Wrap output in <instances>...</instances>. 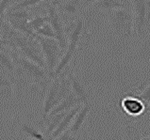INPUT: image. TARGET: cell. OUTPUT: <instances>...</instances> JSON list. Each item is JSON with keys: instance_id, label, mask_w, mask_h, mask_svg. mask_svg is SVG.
Wrapping results in <instances>:
<instances>
[{"instance_id": "26", "label": "cell", "mask_w": 150, "mask_h": 140, "mask_svg": "<svg viewBox=\"0 0 150 140\" xmlns=\"http://www.w3.org/2000/svg\"><path fill=\"white\" fill-rule=\"evenodd\" d=\"M67 1H69V0H50L49 3L51 5H53L55 7H58L59 5H62V4L65 3Z\"/></svg>"}, {"instance_id": "16", "label": "cell", "mask_w": 150, "mask_h": 140, "mask_svg": "<svg viewBox=\"0 0 150 140\" xmlns=\"http://www.w3.org/2000/svg\"><path fill=\"white\" fill-rule=\"evenodd\" d=\"M68 111L56 114V115H54V116H49L45 118V121H42V122H45V124H46V131H45V134L46 137L48 138L51 135V134H52L56 130V128L59 126V122H61V120L63 118V117L65 116V114Z\"/></svg>"}, {"instance_id": "3", "label": "cell", "mask_w": 150, "mask_h": 140, "mask_svg": "<svg viewBox=\"0 0 150 140\" xmlns=\"http://www.w3.org/2000/svg\"><path fill=\"white\" fill-rule=\"evenodd\" d=\"M70 91H71V87H70L69 76H63L62 74L59 77L51 80L45 98L44 106H42V121H45V118H47L48 114L51 112V110L57 106L69 94Z\"/></svg>"}, {"instance_id": "24", "label": "cell", "mask_w": 150, "mask_h": 140, "mask_svg": "<svg viewBox=\"0 0 150 140\" xmlns=\"http://www.w3.org/2000/svg\"><path fill=\"white\" fill-rule=\"evenodd\" d=\"M54 140H80L79 136H75L73 135L69 130H66L65 132H63L62 134H59L57 138H55Z\"/></svg>"}, {"instance_id": "30", "label": "cell", "mask_w": 150, "mask_h": 140, "mask_svg": "<svg viewBox=\"0 0 150 140\" xmlns=\"http://www.w3.org/2000/svg\"><path fill=\"white\" fill-rule=\"evenodd\" d=\"M2 41V31H1V28H0V42Z\"/></svg>"}, {"instance_id": "19", "label": "cell", "mask_w": 150, "mask_h": 140, "mask_svg": "<svg viewBox=\"0 0 150 140\" xmlns=\"http://www.w3.org/2000/svg\"><path fill=\"white\" fill-rule=\"evenodd\" d=\"M48 22H49L48 14L47 15H37L35 17H33V18L28 22V24L30 25V27L36 32L38 29L41 28L45 24L48 23Z\"/></svg>"}, {"instance_id": "5", "label": "cell", "mask_w": 150, "mask_h": 140, "mask_svg": "<svg viewBox=\"0 0 150 140\" xmlns=\"http://www.w3.org/2000/svg\"><path fill=\"white\" fill-rule=\"evenodd\" d=\"M35 39L39 42L46 63V67H47V71L51 74L61 59V54L62 51L59 47L58 41L54 38H46L36 34Z\"/></svg>"}, {"instance_id": "4", "label": "cell", "mask_w": 150, "mask_h": 140, "mask_svg": "<svg viewBox=\"0 0 150 140\" xmlns=\"http://www.w3.org/2000/svg\"><path fill=\"white\" fill-rule=\"evenodd\" d=\"M134 17V31L142 40L150 33V0H131Z\"/></svg>"}, {"instance_id": "2", "label": "cell", "mask_w": 150, "mask_h": 140, "mask_svg": "<svg viewBox=\"0 0 150 140\" xmlns=\"http://www.w3.org/2000/svg\"><path fill=\"white\" fill-rule=\"evenodd\" d=\"M11 56L16 66L17 75L23 76L34 84L45 88L51 82L49 71L30 59L20 55L15 50H10Z\"/></svg>"}, {"instance_id": "11", "label": "cell", "mask_w": 150, "mask_h": 140, "mask_svg": "<svg viewBox=\"0 0 150 140\" xmlns=\"http://www.w3.org/2000/svg\"><path fill=\"white\" fill-rule=\"evenodd\" d=\"M0 71H4L11 76L17 75L16 66L12 59L10 50L0 44Z\"/></svg>"}, {"instance_id": "1", "label": "cell", "mask_w": 150, "mask_h": 140, "mask_svg": "<svg viewBox=\"0 0 150 140\" xmlns=\"http://www.w3.org/2000/svg\"><path fill=\"white\" fill-rule=\"evenodd\" d=\"M109 28L113 38L121 44H129L134 40V17L131 7L105 11Z\"/></svg>"}, {"instance_id": "20", "label": "cell", "mask_w": 150, "mask_h": 140, "mask_svg": "<svg viewBox=\"0 0 150 140\" xmlns=\"http://www.w3.org/2000/svg\"><path fill=\"white\" fill-rule=\"evenodd\" d=\"M11 77V76L10 74L0 71V88L8 90H12V88H14L15 85Z\"/></svg>"}, {"instance_id": "21", "label": "cell", "mask_w": 150, "mask_h": 140, "mask_svg": "<svg viewBox=\"0 0 150 140\" xmlns=\"http://www.w3.org/2000/svg\"><path fill=\"white\" fill-rule=\"evenodd\" d=\"M36 34L39 36H42V37H46V38H54L56 39V34L54 29L51 27V24L48 23L45 24L41 28H39L36 31Z\"/></svg>"}, {"instance_id": "18", "label": "cell", "mask_w": 150, "mask_h": 140, "mask_svg": "<svg viewBox=\"0 0 150 140\" xmlns=\"http://www.w3.org/2000/svg\"><path fill=\"white\" fill-rule=\"evenodd\" d=\"M5 17H11V18L19 19V20H27L30 21L33 17L31 15V12L28 11L25 8L22 10H7Z\"/></svg>"}, {"instance_id": "10", "label": "cell", "mask_w": 150, "mask_h": 140, "mask_svg": "<svg viewBox=\"0 0 150 140\" xmlns=\"http://www.w3.org/2000/svg\"><path fill=\"white\" fill-rule=\"evenodd\" d=\"M82 105H83L82 104H79V105H76V107L69 110V111L65 114V116L63 117L62 120H61V122H59V126L56 128V130L54 131V132L51 134V135L48 137V139L54 140L55 138H57L59 134H62L63 132H65L66 130L69 129V127H70V125L72 123L73 120H74V118L76 117V115L80 110V108L82 107Z\"/></svg>"}, {"instance_id": "6", "label": "cell", "mask_w": 150, "mask_h": 140, "mask_svg": "<svg viewBox=\"0 0 150 140\" xmlns=\"http://www.w3.org/2000/svg\"><path fill=\"white\" fill-rule=\"evenodd\" d=\"M46 8H47V13L49 17V24L54 29L56 34V40L58 41L59 47L62 51H65L68 45V39L66 37V28L64 27L61 16L59 14V10L55 6L51 5L50 3L46 4Z\"/></svg>"}, {"instance_id": "25", "label": "cell", "mask_w": 150, "mask_h": 140, "mask_svg": "<svg viewBox=\"0 0 150 140\" xmlns=\"http://www.w3.org/2000/svg\"><path fill=\"white\" fill-rule=\"evenodd\" d=\"M11 0H0V19L5 17L7 8L10 6Z\"/></svg>"}, {"instance_id": "27", "label": "cell", "mask_w": 150, "mask_h": 140, "mask_svg": "<svg viewBox=\"0 0 150 140\" xmlns=\"http://www.w3.org/2000/svg\"><path fill=\"white\" fill-rule=\"evenodd\" d=\"M83 1V5H84V8L85 7H90L92 6L93 3L98 1V0H82Z\"/></svg>"}, {"instance_id": "12", "label": "cell", "mask_w": 150, "mask_h": 140, "mask_svg": "<svg viewBox=\"0 0 150 140\" xmlns=\"http://www.w3.org/2000/svg\"><path fill=\"white\" fill-rule=\"evenodd\" d=\"M81 104H82L81 103V101L74 94V92H72V90H71L69 94H68L65 98H64L61 103L57 105V106L51 110V112L48 114L47 117L54 116V115H56V114H59V113H62V112L69 111V110H71L72 108H74L76 106V105Z\"/></svg>"}, {"instance_id": "28", "label": "cell", "mask_w": 150, "mask_h": 140, "mask_svg": "<svg viewBox=\"0 0 150 140\" xmlns=\"http://www.w3.org/2000/svg\"><path fill=\"white\" fill-rule=\"evenodd\" d=\"M121 2H123L124 4H126L127 6H130L131 7V0H120Z\"/></svg>"}, {"instance_id": "9", "label": "cell", "mask_w": 150, "mask_h": 140, "mask_svg": "<svg viewBox=\"0 0 150 140\" xmlns=\"http://www.w3.org/2000/svg\"><path fill=\"white\" fill-rule=\"evenodd\" d=\"M68 76H69L70 79V87L72 92H74V94L81 101V103L83 104L91 103V97H90L87 88L84 86L82 81L78 76H76L73 74H70Z\"/></svg>"}, {"instance_id": "14", "label": "cell", "mask_w": 150, "mask_h": 140, "mask_svg": "<svg viewBox=\"0 0 150 140\" xmlns=\"http://www.w3.org/2000/svg\"><path fill=\"white\" fill-rule=\"evenodd\" d=\"M130 6H127L124 4L120 0H98L95 2L92 6H90V8L93 10H104L108 11L111 10H116V8H128Z\"/></svg>"}, {"instance_id": "29", "label": "cell", "mask_w": 150, "mask_h": 140, "mask_svg": "<svg viewBox=\"0 0 150 140\" xmlns=\"http://www.w3.org/2000/svg\"><path fill=\"white\" fill-rule=\"evenodd\" d=\"M141 140H150V134L148 135V136H146V137H144V138H142Z\"/></svg>"}, {"instance_id": "23", "label": "cell", "mask_w": 150, "mask_h": 140, "mask_svg": "<svg viewBox=\"0 0 150 140\" xmlns=\"http://www.w3.org/2000/svg\"><path fill=\"white\" fill-rule=\"evenodd\" d=\"M138 96L144 102V103L150 104V83L144 88L142 92L139 93Z\"/></svg>"}, {"instance_id": "32", "label": "cell", "mask_w": 150, "mask_h": 140, "mask_svg": "<svg viewBox=\"0 0 150 140\" xmlns=\"http://www.w3.org/2000/svg\"><path fill=\"white\" fill-rule=\"evenodd\" d=\"M48 140H50V139H48Z\"/></svg>"}, {"instance_id": "8", "label": "cell", "mask_w": 150, "mask_h": 140, "mask_svg": "<svg viewBox=\"0 0 150 140\" xmlns=\"http://www.w3.org/2000/svg\"><path fill=\"white\" fill-rule=\"evenodd\" d=\"M93 107V104L91 103L85 104L82 105V107L80 108V110L78 112V114L76 115V117L73 120L72 123L69 127V132L75 135V136H79V134L80 133L81 129L85 123V121L87 120V117L89 115V113L91 112Z\"/></svg>"}, {"instance_id": "17", "label": "cell", "mask_w": 150, "mask_h": 140, "mask_svg": "<svg viewBox=\"0 0 150 140\" xmlns=\"http://www.w3.org/2000/svg\"><path fill=\"white\" fill-rule=\"evenodd\" d=\"M20 130L27 134L28 136L32 138L33 140H48V138L45 136V134H42L35 128V127H33L32 125L28 124V123L21 124Z\"/></svg>"}, {"instance_id": "22", "label": "cell", "mask_w": 150, "mask_h": 140, "mask_svg": "<svg viewBox=\"0 0 150 140\" xmlns=\"http://www.w3.org/2000/svg\"><path fill=\"white\" fill-rule=\"evenodd\" d=\"M42 1H44V0H22V1L16 3L14 6H12L8 10H22V8H27L28 7L36 5V4Z\"/></svg>"}, {"instance_id": "7", "label": "cell", "mask_w": 150, "mask_h": 140, "mask_svg": "<svg viewBox=\"0 0 150 140\" xmlns=\"http://www.w3.org/2000/svg\"><path fill=\"white\" fill-rule=\"evenodd\" d=\"M121 107L123 111L128 116L137 117L144 113L145 103L138 95L127 96L121 101Z\"/></svg>"}, {"instance_id": "15", "label": "cell", "mask_w": 150, "mask_h": 140, "mask_svg": "<svg viewBox=\"0 0 150 140\" xmlns=\"http://www.w3.org/2000/svg\"><path fill=\"white\" fill-rule=\"evenodd\" d=\"M56 8H57L58 10L62 11L64 13L70 15H78L83 10L84 5L82 0H69V1L63 3L62 5H59Z\"/></svg>"}, {"instance_id": "13", "label": "cell", "mask_w": 150, "mask_h": 140, "mask_svg": "<svg viewBox=\"0 0 150 140\" xmlns=\"http://www.w3.org/2000/svg\"><path fill=\"white\" fill-rule=\"evenodd\" d=\"M5 19L7 22L10 24L11 27L12 28H14L15 30L23 33L28 37L36 38V32L30 27V25L28 24L29 21L14 19V18H11V17H5Z\"/></svg>"}, {"instance_id": "31", "label": "cell", "mask_w": 150, "mask_h": 140, "mask_svg": "<svg viewBox=\"0 0 150 140\" xmlns=\"http://www.w3.org/2000/svg\"><path fill=\"white\" fill-rule=\"evenodd\" d=\"M146 134H150V130H148V131H146Z\"/></svg>"}]
</instances>
